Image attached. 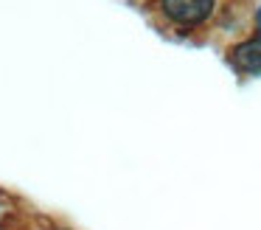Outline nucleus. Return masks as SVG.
Wrapping results in <instances>:
<instances>
[{"label": "nucleus", "mask_w": 261, "mask_h": 230, "mask_svg": "<svg viewBox=\"0 0 261 230\" xmlns=\"http://www.w3.org/2000/svg\"><path fill=\"white\" fill-rule=\"evenodd\" d=\"M258 28H261V11H258Z\"/></svg>", "instance_id": "7ed1b4c3"}, {"label": "nucleus", "mask_w": 261, "mask_h": 230, "mask_svg": "<svg viewBox=\"0 0 261 230\" xmlns=\"http://www.w3.org/2000/svg\"><path fill=\"white\" fill-rule=\"evenodd\" d=\"M233 65L244 73H261V37L233 48Z\"/></svg>", "instance_id": "f03ea898"}, {"label": "nucleus", "mask_w": 261, "mask_h": 230, "mask_svg": "<svg viewBox=\"0 0 261 230\" xmlns=\"http://www.w3.org/2000/svg\"><path fill=\"white\" fill-rule=\"evenodd\" d=\"M160 9L169 20L180 25H199L214 11V0H160Z\"/></svg>", "instance_id": "f257e3e1"}]
</instances>
